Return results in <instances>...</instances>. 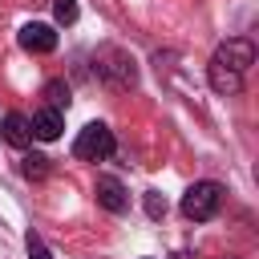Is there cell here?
Segmentation results:
<instances>
[{
	"mask_svg": "<svg viewBox=\"0 0 259 259\" xmlns=\"http://www.w3.org/2000/svg\"><path fill=\"white\" fill-rule=\"evenodd\" d=\"M255 61V45L251 40H227L214 57H210V89L214 93H239L243 89V73Z\"/></svg>",
	"mask_w": 259,
	"mask_h": 259,
	"instance_id": "1",
	"label": "cell"
},
{
	"mask_svg": "<svg viewBox=\"0 0 259 259\" xmlns=\"http://www.w3.org/2000/svg\"><path fill=\"white\" fill-rule=\"evenodd\" d=\"M219 206H223V186H219V182H194V186L182 194V214L194 219V223L214 219Z\"/></svg>",
	"mask_w": 259,
	"mask_h": 259,
	"instance_id": "2",
	"label": "cell"
},
{
	"mask_svg": "<svg viewBox=\"0 0 259 259\" xmlns=\"http://www.w3.org/2000/svg\"><path fill=\"white\" fill-rule=\"evenodd\" d=\"M73 154H77L81 162H105V158L113 154V130L101 125V121H89V125L77 134Z\"/></svg>",
	"mask_w": 259,
	"mask_h": 259,
	"instance_id": "3",
	"label": "cell"
},
{
	"mask_svg": "<svg viewBox=\"0 0 259 259\" xmlns=\"http://www.w3.org/2000/svg\"><path fill=\"white\" fill-rule=\"evenodd\" d=\"M20 49L24 53H53L57 49V28L53 24H24L20 28Z\"/></svg>",
	"mask_w": 259,
	"mask_h": 259,
	"instance_id": "4",
	"label": "cell"
},
{
	"mask_svg": "<svg viewBox=\"0 0 259 259\" xmlns=\"http://www.w3.org/2000/svg\"><path fill=\"white\" fill-rule=\"evenodd\" d=\"M28 125H32V138L53 142V138H61V130H65V113L53 109V105H40V109L28 117Z\"/></svg>",
	"mask_w": 259,
	"mask_h": 259,
	"instance_id": "5",
	"label": "cell"
},
{
	"mask_svg": "<svg viewBox=\"0 0 259 259\" xmlns=\"http://www.w3.org/2000/svg\"><path fill=\"white\" fill-rule=\"evenodd\" d=\"M0 138H4L8 146H16V150L32 146V125H28V117H24V113H4V121H0Z\"/></svg>",
	"mask_w": 259,
	"mask_h": 259,
	"instance_id": "6",
	"label": "cell"
},
{
	"mask_svg": "<svg viewBox=\"0 0 259 259\" xmlns=\"http://www.w3.org/2000/svg\"><path fill=\"white\" fill-rule=\"evenodd\" d=\"M97 202L105 206V210H113V214H121L125 206H130V194H125V186L117 182V178H97Z\"/></svg>",
	"mask_w": 259,
	"mask_h": 259,
	"instance_id": "7",
	"label": "cell"
},
{
	"mask_svg": "<svg viewBox=\"0 0 259 259\" xmlns=\"http://www.w3.org/2000/svg\"><path fill=\"white\" fill-rule=\"evenodd\" d=\"M45 105H53V109L69 105V85H65V81H49V85H45Z\"/></svg>",
	"mask_w": 259,
	"mask_h": 259,
	"instance_id": "8",
	"label": "cell"
},
{
	"mask_svg": "<svg viewBox=\"0 0 259 259\" xmlns=\"http://www.w3.org/2000/svg\"><path fill=\"white\" fill-rule=\"evenodd\" d=\"M53 12L61 24H73L77 20V0H53Z\"/></svg>",
	"mask_w": 259,
	"mask_h": 259,
	"instance_id": "9",
	"label": "cell"
},
{
	"mask_svg": "<svg viewBox=\"0 0 259 259\" xmlns=\"http://www.w3.org/2000/svg\"><path fill=\"white\" fill-rule=\"evenodd\" d=\"M24 247H28V259H53V255L45 251V243H40V235H36V231H28V235H24Z\"/></svg>",
	"mask_w": 259,
	"mask_h": 259,
	"instance_id": "10",
	"label": "cell"
},
{
	"mask_svg": "<svg viewBox=\"0 0 259 259\" xmlns=\"http://www.w3.org/2000/svg\"><path fill=\"white\" fill-rule=\"evenodd\" d=\"M20 170H24L28 178H40V174H45V158H40V154H32V158H24V166H20Z\"/></svg>",
	"mask_w": 259,
	"mask_h": 259,
	"instance_id": "11",
	"label": "cell"
},
{
	"mask_svg": "<svg viewBox=\"0 0 259 259\" xmlns=\"http://www.w3.org/2000/svg\"><path fill=\"white\" fill-rule=\"evenodd\" d=\"M146 210H150V214L158 219V214H166V202H162V198H158V194L150 190V194H146Z\"/></svg>",
	"mask_w": 259,
	"mask_h": 259,
	"instance_id": "12",
	"label": "cell"
}]
</instances>
